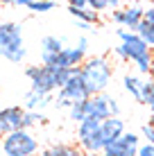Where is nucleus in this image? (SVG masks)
Here are the masks:
<instances>
[{"mask_svg":"<svg viewBox=\"0 0 154 156\" xmlns=\"http://www.w3.org/2000/svg\"><path fill=\"white\" fill-rule=\"evenodd\" d=\"M75 68H57V66H27V75L32 90L43 95H52L55 90H59L61 86H66V82L73 77Z\"/></svg>","mask_w":154,"mask_h":156,"instance_id":"nucleus-1","label":"nucleus"},{"mask_svg":"<svg viewBox=\"0 0 154 156\" xmlns=\"http://www.w3.org/2000/svg\"><path fill=\"white\" fill-rule=\"evenodd\" d=\"M111 79H113V68L107 57H86V61L82 63V82L88 95L104 93Z\"/></svg>","mask_w":154,"mask_h":156,"instance_id":"nucleus-2","label":"nucleus"},{"mask_svg":"<svg viewBox=\"0 0 154 156\" xmlns=\"http://www.w3.org/2000/svg\"><path fill=\"white\" fill-rule=\"evenodd\" d=\"M118 39L123 43L125 52H127V59L136 66V70L141 75H150V68H152V55L154 50L143 41L141 34L136 32H127V30H118Z\"/></svg>","mask_w":154,"mask_h":156,"instance_id":"nucleus-3","label":"nucleus"},{"mask_svg":"<svg viewBox=\"0 0 154 156\" xmlns=\"http://www.w3.org/2000/svg\"><path fill=\"white\" fill-rule=\"evenodd\" d=\"M0 57L12 63L25 59V41L18 23H0Z\"/></svg>","mask_w":154,"mask_h":156,"instance_id":"nucleus-4","label":"nucleus"},{"mask_svg":"<svg viewBox=\"0 0 154 156\" xmlns=\"http://www.w3.org/2000/svg\"><path fill=\"white\" fill-rule=\"evenodd\" d=\"M2 154L5 156H36L39 140L30 133V129H18L14 133L2 136Z\"/></svg>","mask_w":154,"mask_h":156,"instance_id":"nucleus-5","label":"nucleus"},{"mask_svg":"<svg viewBox=\"0 0 154 156\" xmlns=\"http://www.w3.org/2000/svg\"><path fill=\"white\" fill-rule=\"evenodd\" d=\"M86 98H91L86 90V86L82 82V66L75 68V73H73V77L66 82V86H61L59 90H57V109H70L73 104H77V102H84Z\"/></svg>","mask_w":154,"mask_h":156,"instance_id":"nucleus-6","label":"nucleus"},{"mask_svg":"<svg viewBox=\"0 0 154 156\" xmlns=\"http://www.w3.org/2000/svg\"><path fill=\"white\" fill-rule=\"evenodd\" d=\"M100 127H102V120L98 118H84L77 125V145L84 149V152H102V136H100Z\"/></svg>","mask_w":154,"mask_h":156,"instance_id":"nucleus-7","label":"nucleus"},{"mask_svg":"<svg viewBox=\"0 0 154 156\" xmlns=\"http://www.w3.org/2000/svg\"><path fill=\"white\" fill-rule=\"evenodd\" d=\"M138 147H141V136L134 131H125L116 143L102 149V156H138Z\"/></svg>","mask_w":154,"mask_h":156,"instance_id":"nucleus-8","label":"nucleus"},{"mask_svg":"<svg viewBox=\"0 0 154 156\" xmlns=\"http://www.w3.org/2000/svg\"><path fill=\"white\" fill-rule=\"evenodd\" d=\"M23 118H25L23 106H5V109H0V136H7V133L23 129Z\"/></svg>","mask_w":154,"mask_h":156,"instance_id":"nucleus-9","label":"nucleus"},{"mask_svg":"<svg viewBox=\"0 0 154 156\" xmlns=\"http://www.w3.org/2000/svg\"><path fill=\"white\" fill-rule=\"evenodd\" d=\"M109 102H111V98L104 95V93L86 98L82 102V104H84V118H98V120H107V118H111Z\"/></svg>","mask_w":154,"mask_h":156,"instance_id":"nucleus-10","label":"nucleus"},{"mask_svg":"<svg viewBox=\"0 0 154 156\" xmlns=\"http://www.w3.org/2000/svg\"><path fill=\"white\" fill-rule=\"evenodd\" d=\"M143 14H145V9H143V7L131 5V7L113 9V12H111V18H113V23L123 25V27H129L131 32H134V30L143 23Z\"/></svg>","mask_w":154,"mask_h":156,"instance_id":"nucleus-11","label":"nucleus"},{"mask_svg":"<svg viewBox=\"0 0 154 156\" xmlns=\"http://www.w3.org/2000/svg\"><path fill=\"white\" fill-rule=\"evenodd\" d=\"M125 131H127V129H125V120H123L120 115H111V118H107V120H102V127H100L102 145L107 147V145L116 143Z\"/></svg>","mask_w":154,"mask_h":156,"instance_id":"nucleus-12","label":"nucleus"},{"mask_svg":"<svg viewBox=\"0 0 154 156\" xmlns=\"http://www.w3.org/2000/svg\"><path fill=\"white\" fill-rule=\"evenodd\" d=\"M84 61H86V52L82 48H63L55 59V66L57 68H77Z\"/></svg>","mask_w":154,"mask_h":156,"instance_id":"nucleus-13","label":"nucleus"},{"mask_svg":"<svg viewBox=\"0 0 154 156\" xmlns=\"http://www.w3.org/2000/svg\"><path fill=\"white\" fill-rule=\"evenodd\" d=\"M52 102L50 95H43V93H36V90H32L30 88V93L25 95V104H23V109L25 111H43L48 104Z\"/></svg>","mask_w":154,"mask_h":156,"instance_id":"nucleus-14","label":"nucleus"},{"mask_svg":"<svg viewBox=\"0 0 154 156\" xmlns=\"http://www.w3.org/2000/svg\"><path fill=\"white\" fill-rule=\"evenodd\" d=\"M63 41L59 39V36H43L41 39V59L43 57H55V55H59V52L63 50Z\"/></svg>","mask_w":154,"mask_h":156,"instance_id":"nucleus-15","label":"nucleus"},{"mask_svg":"<svg viewBox=\"0 0 154 156\" xmlns=\"http://www.w3.org/2000/svg\"><path fill=\"white\" fill-rule=\"evenodd\" d=\"M68 14H70L73 18L82 20V23H88V25H93V23L100 20V14L95 12V9H91V7H75V5H68Z\"/></svg>","mask_w":154,"mask_h":156,"instance_id":"nucleus-16","label":"nucleus"},{"mask_svg":"<svg viewBox=\"0 0 154 156\" xmlns=\"http://www.w3.org/2000/svg\"><path fill=\"white\" fill-rule=\"evenodd\" d=\"M41 156H82V152H79V147H75V145L57 143V145H50L48 149H43Z\"/></svg>","mask_w":154,"mask_h":156,"instance_id":"nucleus-17","label":"nucleus"},{"mask_svg":"<svg viewBox=\"0 0 154 156\" xmlns=\"http://www.w3.org/2000/svg\"><path fill=\"white\" fill-rule=\"evenodd\" d=\"M123 88L136 102H141V88H143V79L141 77H136V75H125L123 77Z\"/></svg>","mask_w":154,"mask_h":156,"instance_id":"nucleus-18","label":"nucleus"},{"mask_svg":"<svg viewBox=\"0 0 154 156\" xmlns=\"http://www.w3.org/2000/svg\"><path fill=\"white\" fill-rule=\"evenodd\" d=\"M48 118L41 113V111H25V118H23V129H30V127H36V125H45Z\"/></svg>","mask_w":154,"mask_h":156,"instance_id":"nucleus-19","label":"nucleus"},{"mask_svg":"<svg viewBox=\"0 0 154 156\" xmlns=\"http://www.w3.org/2000/svg\"><path fill=\"white\" fill-rule=\"evenodd\" d=\"M134 32H136V34H141V36H143V41H145L147 45H150L152 50H154V25H147L145 20H143V23H141Z\"/></svg>","mask_w":154,"mask_h":156,"instance_id":"nucleus-20","label":"nucleus"},{"mask_svg":"<svg viewBox=\"0 0 154 156\" xmlns=\"http://www.w3.org/2000/svg\"><path fill=\"white\" fill-rule=\"evenodd\" d=\"M55 5H57L55 0H34L27 9H32V12H50V9H55Z\"/></svg>","mask_w":154,"mask_h":156,"instance_id":"nucleus-21","label":"nucleus"},{"mask_svg":"<svg viewBox=\"0 0 154 156\" xmlns=\"http://www.w3.org/2000/svg\"><path fill=\"white\" fill-rule=\"evenodd\" d=\"M141 136L145 138L150 145H154V125L152 122H147V125H143V129H141Z\"/></svg>","mask_w":154,"mask_h":156,"instance_id":"nucleus-22","label":"nucleus"},{"mask_svg":"<svg viewBox=\"0 0 154 156\" xmlns=\"http://www.w3.org/2000/svg\"><path fill=\"white\" fill-rule=\"evenodd\" d=\"M86 2H88V7H91V9H95V12H107V9H109V0H86Z\"/></svg>","mask_w":154,"mask_h":156,"instance_id":"nucleus-23","label":"nucleus"},{"mask_svg":"<svg viewBox=\"0 0 154 156\" xmlns=\"http://www.w3.org/2000/svg\"><path fill=\"white\" fill-rule=\"evenodd\" d=\"M34 0H2V5H9V7H30Z\"/></svg>","mask_w":154,"mask_h":156,"instance_id":"nucleus-24","label":"nucleus"},{"mask_svg":"<svg viewBox=\"0 0 154 156\" xmlns=\"http://www.w3.org/2000/svg\"><path fill=\"white\" fill-rule=\"evenodd\" d=\"M138 156H154V145H150V143L141 145L138 147Z\"/></svg>","mask_w":154,"mask_h":156,"instance_id":"nucleus-25","label":"nucleus"},{"mask_svg":"<svg viewBox=\"0 0 154 156\" xmlns=\"http://www.w3.org/2000/svg\"><path fill=\"white\" fill-rule=\"evenodd\" d=\"M143 20H145L147 25H154V7H147L145 14H143Z\"/></svg>","mask_w":154,"mask_h":156,"instance_id":"nucleus-26","label":"nucleus"},{"mask_svg":"<svg viewBox=\"0 0 154 156\" xmlns=\"http://www.w3.org/2000/svg\"><path fill=\"white\" fill-rule=\"evenodd\" d=\"M113 55L120 59V61H129V59H127V52H125V48H123V43H120L118 48H113Z\"/></svg>","mask_w":154,"mask_h":156,"instance_id":"nucleus-27","label":"nucleus"},{"mask_svg":"<svg viewBox=\"0 0 154 156\" xmlns=\"http://www.w3.org/2000/svg\"><path fill=\"white\" fill-rule=\"evenodd\" d=\"M109 109H111V115H120V104H118V100H116V98H111Z\"/></svg>","mask_w":154,"mask_h":156,"instance_id":"nucleus-28","label":"nucleus"},{"mask_svg":"<svg viewBox=\"0 0 154 156\" xmlns=\"http://www.w3.org/2000/svg\"><path fill=\"white\" fill-rule=\"evenodd\" d=\"M77 48H82L84 52H88V39H86V36H82V39L77 41Z\"/></svg>","mask_w":154,"mask_h":156,"instance_id":"nucleus-29","label":"nucleus"},{"mask_svg":"<svg viewBox=\"0 0 154 156\" xmlns=\"http://www.w3.org/2000/svg\"><path fill=\"white\" fill-rule=\"evenodd\" d=\"M145 106H147V109H150V113H152V118H154V93L150 95V98H147V102H145Z\"/></svg>","mask_w":154,"mask_h":156,"instance_id":"nucleus-30","label":"nucleus"},{"mask_svg":"<svg viewBox=\"0 0 154 156\" xmlns=\"http://www.w3.org/2000/svg\"><path fill=\"white\" fill-rule=\"evenodd\" d=\"M68 5H75V7H88L86 0H68Z\"/></svg>","mask_w":154,"mask_h":156,"instance_id":"nucleus-31","label":"nucleus"},{"mask_svg":"<svg viewBox=\"0 0 154 156\" xmlns=\"http://www.w3.org/2000/svg\"><path fill=\"white\" fill-rule=\"evenodd\" d=\"M120 2L123 0H109V9H120Z\"/></svg>","mask_w":154,"mask_h":156,"instance_id":"nucleus-32","label":"nucleus"},{"mask_svg":"<svg viewBox=\"0 0 154 156\" xmlns=\"http://www.w3.org/2000/svg\"><path fill=\"white\" fill-rule=\"evenodd\" d=\"M82 156H100L98 152H82Z\"/></svg>","mask_w":154,"mask_h":156,"instance_id":"nucleus-33","label":"nucleus"},{"mask_svg":"<svg viewBox=\"0 0 154 156\" xmlns=\"http://www.w3.org/2000/svg\"><path fill=\"white\" fill-rule=\"evenodd\" d=\"M150 77L154 79V55H152V68H150Z\"/></svg>","mask_w":154,"mask_h":156,"instance_id":"nucleus-34","label":"nucleus"},{"mask_svg":"<svg viewBox=\"0 0 154 156\" xmlns=\"http://www.w3.org/2000/svg\"><path fill=\"white\" fill-rule=\"evenodd\" d=\"M150 2H152V7H154V0H150Z\"/></svg>","mask_w":154,"mask_h":156,"instance_id":"nucleus-35","label":"nucleus"},{"mask_svg":"<svg viewBox=\"0 0 154 156\" xmlns=\"http://www.w3.org/2000/svg\"><path fill=\"white\" fill-rule=\"evenodd\" d=\"M150 122H152V125H154V118H152V120H150Z\"/></svg>","mask_w":154,"mask_h":156,"instance_id":"nucleus-36","label":"nucleus"},{"mask_svg":"<svg viewBox=\"0 0 154 156\" xmlns=\"http://www.w3.org/2000/svg\"><path fill=\"white\" fill-rule=\"evenodd\" d=\"M0 23H2V16H0Z\"/></svg>","mask_w":154,"mask_h":156,"instance_id":"nucleus-37","label":"nucleus"}]
</instances>
